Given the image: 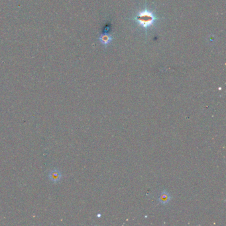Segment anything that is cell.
Masks as SVG:
<instances>
[{"mask_svg":"<svg viewBox=\"0 0 226 226\" xmlns=\"http://www.w3.org/2000/svg\"><path fill=\"white\" fill-rule=\"evenodd\" d=\"M158 19H159L156 17L155 13L148 9L139 11L136 14V16L133 18V20L144 29L146 33L148 29L153 27L154 24Z\"/></svg>","mask_w":226,"mask_h":226,"instance_id":"1","label":"cell"},{"mask_svg":"<svg viewBox=\"0 0 226 226\" xmlns=\"http://www.w3.org/2000/svg\"><path fill=\"white\" fill-rule=\"evenodd\" d=\"M99 41H100L101 43L103 44V45H107V44H108L111 43L113 38H112V37L109 34H102L100 37H99Z\"/></svg>","mask_w":226,"mask_h":226,"instance_id":"2","label":"cell"},{"mask_svg":"<svg viewBox=\"0 0 226 226\" xmlns=\"http://www.w3.org/2000/svg\"><path fill=\"white\" fill-rule=\"evenodd\" d=\"M158 199H159L158 200L159 202H160L161 203H162V204H165V203H168L169 202L170 197V195L167 193V192H166L165 191L161 194L160 197H159Z\"/></svg>","mask_w":226,"mask_h":226,"instance_id":"3","label":"cell"},{"mask_svg":"<svg viewBox=\"0 0 226 226\" xmlns=\"http://www.w3.org/2000/svg\"><path fill=\"white\" fill-rule=\"evenodd\" d=\"M50 178L53 181H57L60 179V173L57 171H53L50 173Z\"/></svg>","mask_w":226,"mask_h":226,"instance_id":"4","label":"cell"}]
</instances>
